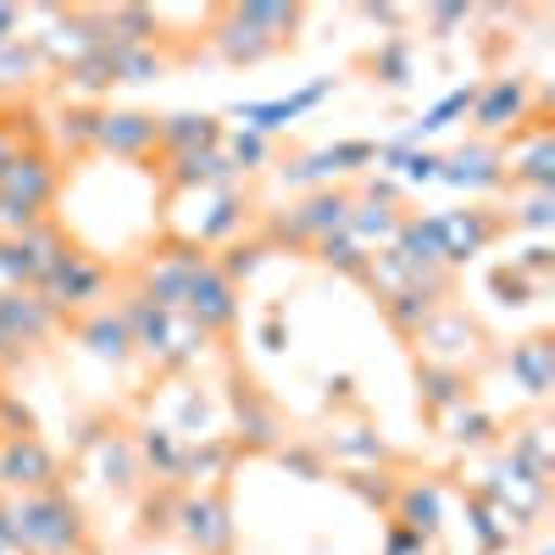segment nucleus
<instances>
[{"mask_svg":"<svg viewBox=\"0 0 555 555\" xmlns=\"http://www.w3.org/2000/svg\"><path fill=\"white\" fill-rule=\"evenodd\" d=\"M12 555H78L83 550V512L62 489L39 494H12Z\"/></svg>","mask_w":555,"mask_h":555,"instance_id":"f257e3e1","label":"nucleus"},{"mask_svg":"<svg viewBox=\"0 0 555 555\" xmlns=\"http://www.w3.org/2000/svg\"><path fill=\"white\" fill-rule=\"evenodd\" d=\"M300 28V12L295 7H234V12H222V28L211 34L217 39V51L245 67V62H261L272 56L278 44H289Z\"/></svg>","mask_w":555,"mask_h":555,"instance_id":"f03ea898","label":"nucleus"},{"mask_svg":"<svg viewBox=\"0 0 555 555\" xmlns=\"http://www.w3.org/2000/svg\"><path fill=\"white\" fill-rule=\"evenodd\" d=\"M350 211H356V195L350 190H317L306 195L300 206H289L267 228V245H322L350 228Z\"/></svg>","mask_w":555,"mask_h":555,"instance_id":"7ed1b4c3","label":"nucleus"},{"mask_svg":"<svg viewBox=\"0 0 555 555\" xmlns=\"http://www.w3.org/2000/svg\"><path fill=\"white\" fill-rule=\"evenodd\" d=\"M106 295V267L95 261V256H83V250H62L56 256V267L39 278V300L51 306L56 317L62 311H73V306H95Z\"/></svg>","mask_w":555,"mask_h":555,"instance_id":"20e7f679","label":"nucleus"},{"mask_svg":"<svg viewBox=\"0 0 555 555\" xmlns=\"http://www.w3.org/2000/svg\"><path fill=\"white\" fill-rule=\"evenodd\" d=\"M178 533L190 539L195 555H228L234 550V522H228V500L211 489V494H183L178 500Z\"/></svg>","mask_w":555,"mask_h":555,"instance_id":"39448f33","label":"nucleus"},{"mask_svg":"<svg viewBox=\"0 0 555 555\" xmlns=\"http://www.w3.org/2000/svg\"><path fill=\"white\" fill-rule=\"evenodd\" d=\"M56 478H62V461L39 444V434L0 439V483H7V489L39 494V489H56Z\"/></svg>","mask_w":555,"mask_h":555,"instance_id":"423d86ee","label":"nucleus"},{"mask_svg":"<svg viewBox=\"0 0 555 555\" xmlns=\"http://www.w3.org/2000/svg\"><path fill=\"white\" fill-rule=\"evenodd\" d=\"M51 334H56V311L39 300V289H0V339L17 356Z\"/></svg>","mask_w":555,"mask_h":555,"instance_id":"0eeeda50","label":"nucleus"},{"mask_svg":"<svg viewBox=\"0 0 555 555\" xmlns=\"http://www.w3.org/2000/svg\"><path fill=\"white\" fill-rule=\"evenodd\" d=\"M95 151H112L122 162H145L151 151H162V117H145V112H101Z\"/></svg>","mask_w":555,"mask_h":555,"instance_id":"6e6552de","label":"nucleus"},{"mask_svg":"<svg viewBox=\"0 0 555 555\" xmlns=\"http://www.w3.org/2000/svg\"><path fill=\"white\" fill-rule=\"evenodd\" d=\"M434 228H439L444 261H467V256H478L483 245H494L505 234V217H494L489 206H473V211H439Z\"/></svg>","mask_w":555,"mask_h":555,"instance_id":"1a4fd4ad","label":"nucleus"},{"mask_svg":"<svg viewBox=\"0 0 555 555\" xmlns=\"http://www.w3.org/2000/svg\"><path fill=\"white\" fill-rule=\"evenodd\" d=\"M389 517H395L405 533H416V539L434 544V533L444 528V489H439L434 478L400 483V494H395V505H389Z\"/></svg>","mask_w":555,"mask_h":555,"instance_id":"9d476101","label":"nucleus"},{"mask_svg":"<svg viewBox=\"0 0 555 555\" xmlns=\"http://www.w3.org/2000/svg\"><path fill=\"white\" fill-rule=\"evenodd\" d=\"M334 95V78H317V83H306L300 95H278V101H250V106H240V122H245V133H272V128H289L295 117H306L311 106H322Z\"/></svg>","mask_w":555,"mask_h":555,"instance_id":"9b49d317","label":"nucleus"},{"mask_svg":"<svg viewBox=\"0 0 555 555\" xmlns=\"http://www.w3.org/2000/svg\"><path fill=\"white\" fill-rule=\"evenodd\" d=\"M522 112H528V78H494V83L478 89V101H473L478 133L512 128V122H522Z\"/></svg>","mask_w":555,"mask_h":555,"instance_id":"f8f14e48","label":"nucleus"},{"mask_svg":"<svg viewBox=\"0 0 555 555\" xmlns=\"http://www.w3.org/2000/svg\"><path fill=\"white\" fill-rule=\"evenodd\" d=\"M505 156L500 145H461L455 156H444L439 178L455 183V190H489V183H505Z\"/></svg>","mask_w":555,"mask_h":555,"instance_id":"ddd939ff","label":"nucleus"},{"mask_svg":"<svg viewBox=\"0 0 555 555\" xmlns=\"http://www.w3.org/2000/svg\"><path fill=\"white\" fill-rule=\"evenodd\" d=\"M361 162H378V145H361V139H350V145H328V151H311L300 162L284 167V183H317V178H339Z\"/></svg>","mask_w":555,"mask_h":555,"instance_id":"4468645a","label":"nucleus"},{"mask_svg":"<svg viewBox=\"0 0 555 555\" xmlns=\"http://www.w3.org/2000/svg\"><path fill=\"white\" fill-rule=\"evenodd\" d=\"M222 145V122L206 112H178L162 117V151L167 156H195V151H217Z\"/></svg>","mask_w":555,"mask_h":555,"instance_id":"2eb2a0df","label":"nucleus"},{"mask_svg":"<svg viewBox=\"0 0 555 555\" xmlns=\"http://www.w3.org/2000/svg\"><path fill=\"white\" fill-rule=\"evenodd\" d=\"M234 416H240V444L245 450H272L278 439H284L272 405L256 395V384H234Z\"/></svg>","mask_w":555,"mask_h":555,"instance_id":"dca6fc26","label":"nucleus"},{"mask_svg":"<svg viewBox=\"0 0 555 555\" xmlns=\"http://www.w3.org/2000/svg\"><path fill=\"white\" fill-rule=\"evenodd\" d=\"M505 366L522 378V389L528 395H550V384H555V345H550V334H533V339H522V345H512V356H505Z\"/></svg>","mask_w":555,"mask_h":555,"instance_id":"f3484780","label":"nucleus"},{"mask_svg":"<svg viewBox=\"0 0 555 555\" xmlns=\"http://www.w3.org/2000/svg\"><path fill=\"white\" fill-rule=\"evenodd\" d=\"M416 384H423V411H428V416H450L461 400H467V373H461V366L423 361V373H416Z\"/></svg>","mask_w":555,"mask_h":555,"instance_id":"a211bd4d","label":"nucleus"},{"mask_svg":"<svg viewBox=\"0 0 555 555\" xmlns=\"http://www.w3.org/2000/svg\"><path fill=\"white\" fill-rule=\"evenodd\" d=\"M78 334L89 339V350H95L101 361H128V356H133V339H128V322H122V311H106V306H101V311L89 317Z\"/></svg>","mask_w":555,"mask_h":555,"instance_id":"6ab92c4d","label":"nucleus"},{"mask_svg":"<svg viewBox=\"0 0 555 555\" xmlns=\"http://www.w3.org/2000/svg\"><path fill=\"white\" fill-rule=\"evenodd\" d=\"M439 423L450 428V444H461V450H478V444H494V434H500V423L483 411V405H473V400H461L450 416H439Z\"/></svg>","mask_w":555,"mask_h":555,"instance_id":"aec40b11","label":"nucleus"},{"mask_svg":"<svg viewBox=\"0 0 555 555\" xmlns=\"http://www.w3.org/2000/svg\"><path fill=\"white\" fill-rule=\"evenodd\" d=\"M139 461H145L156 478H178L183 444L172 439V428H145V434H139Z\"/></svg>","mask_w":555,"mask_h":555,"instance_id":"412c9836","label":"nucleus"},{"mask_svg":"<svg viewBox=\"0 0 555 555\" xmlns=\"http://www.w3.org/2000/svg\"><path fill=\"white\" fill-rule=\"evenodd\" d=\"M317 256L328 261V267H339V272H356V278H366V267H373V250H361L350 234L322 240V245H317Z\"/></svg>","mask_w":555,"mask_h":555,"instance_id":"4be33fe9","label":"nucleus"},{"mask_svg":"<svg viewBox=\"0 0 555 555\" xmlns=\"http://www.w3.org/2000/svg\"><path fill=\"white\" fill-rule=\"evenodd\" d=\"M373 73H384V83L405 89V83H411V44H405V39L384 44V51L373 56Z\"/></svg>","mask_w":555,"mask_h":555,"instance_id":"5701e85b","label":"nucleus"},{"mask_svg":"<svg viewBox=\"0 0 555 555\" xmlns=\"http://www.w3.org/2000/svg\"><path fill=\"white\" fill-rule=\"evenodd\" d=\"M334 450H339V455H350V461H384V455H389V450H384V439H373L366 428L339 434V439H334Z\"/></svg>","mask_w":555,"mask_h":555,"instance_id":"b1692460","label":"nucleus"},{"mask_svg":"<svg viewBox=\"0 0 555 555\" xmlns=\"http://www.w3.org/2000/svg\"><path fill=\"white\" fill-rule=\"evenodd\" d=\"M267 156H272V151H267V139H261V133H234V145H228V162H234V172H240V167L256 172Z\"/></svg>","mask_w":555,"mask_h":555,"instance_id":"393cba45","label":"nucleus"},{"mask_svg":"<svg viewBox=\"0 0 555 555\" xmlns=\"http://www.w3.org/2000/svg\"><path fill=\"white\" fill-rule=\"evenodd\" d=\"M278 461H284L289 473H300V478H322V455L306 450V444H284V450H278Z\"/></svg>","mask_w":555,"mask_h":555,"instance_id":"a878e982","label":"nucleus"},{"mask_svg":"<svg viewBox=\"0 0 555 555\" xmlns=\"http://www.w3.org/2000/svg\"><path fill=\"white\" fill-rule=\"evenodd\" d=\"M505 228H550V195H528V206L505 217Z\"/></svg>","mask_w":555,"mask_h":555,"instance_id":"bb28decb","label":"nucleus"},{"mask_svg":"<svg viewBox=\"0 0 555 555\" xmlns=\"http://www.w3.org/2000/svg\"><path fill=\"white\" fill-rule=\"evenodd\" d=\"M172 517H178V500H172V494H167V500H151V505H145V533H167Z\"/></svg>","mask_w":555,"mask_h":555,"instance_id":"cd10ccee","label":"nucleus"},{"mask_svg":"<svg viewBox=\"0 0 555 555\" xmlns=\"http://www.w3.org/2000/svg\"><path fill=\"white\" fill-rule=\"evenodd\" d=\"M17 23H23V17H17V7H0V51H7V44L17 39Z\"/></svg>","mask_w":555,"mask_h":555,"instance_id":"c85d7f7f","label":"nucleus"},{"mask_svg":"<svg viewBox=\"0 0 555 555\" xmlns=\"http://www.w3.org/2000/svg\"><path fill=\"white\" fill-rule=\"evenodd\" d=\"M17 151H23V145H17V133H12L7 122H0V167H7V162H12Z\"/></svg>","mask_w":555,"mask_h":555,"instance_id":"c756f323","label":"nucleus"},{"mask_svg":"<svg viewBox=\"0 0 555 555\" xmlns=\"http://www.w3.org/2000/svg\"><path fill=\"white\" fill-rule=\"evenodd\" d=\"M7 361H17V350H12L7 339H0V366H7Z\"/></svg>","mask_w":555,"mask_h":555,"instance_id":"7c9ffc66","label":"nucleus"}]
</instances>
